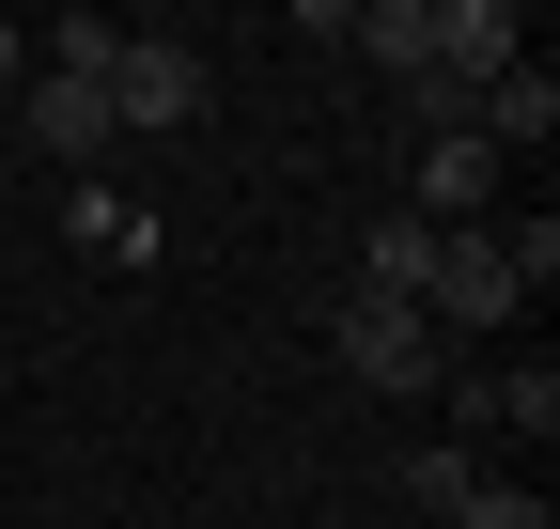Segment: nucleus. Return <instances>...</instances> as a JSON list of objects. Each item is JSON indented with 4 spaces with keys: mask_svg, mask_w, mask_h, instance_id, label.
I'll list each match as a JSON object with an SVG mask.
<instances>
[{
    "mask_svg": "<svg viewBox=\"0 0 560 529\" xmlns=\"http://www.w3.org/2000/svg\"><path fill=\"white\" fill-rule=\"evenodd\" d=\"M327 358L359 374V389H389V405L452 389V343H436V327H420L405 296H342V311H327Z\"/></svg>",
    "mask_w": 560,
    "mask_h": 529,
    "instance_id": "1",
    "label": "nucleus"
},
{
    "mask_svg": "<svg viewBox=\"0 0 560 529\" xmlns=\"http://www.w3.org/2000/svg\"><path fill=\"white\" fill-rule=\"evenodd\" d=\"M202 109H219L202 47H172V32H125V62H109V125H125V141H172V125H202Z\"/></svg>",
    "mask_w": 560,
    "mask_h": 529,
    "instance_id": "2",
    "label": "nucleus"
},
{
    "mask_svg": "<svg viewBox=\"0 0 560 529\" xmlns=\"http://www.w3.org/2000/svg\"><path fill=\"white\" fill-rule=\"evenodd\" d=\"M529 32H514V0H420V79H452L482 109V79H514Z\"/></svg>",
    "mask_w": 560,
    "mask_h": 529,
    "instance_id": "3",
    "label": "nucleus"
},
{
    "mask_svg": "<svg viewBox=\"0 0 560 529\" xmlns=\"http://www.w3.org/2000/svg\"><path fill=\"white\" fill-rule=\"evenodd\" d=\"M499 311H529L514 296V249H499V219H467V234H436V296H420V327H499Z\"/></svg>",
    "mask_w": 560,
    "mask_h": 529,
    "instance_id": "4",
    "label": "nucleus"
},
{
    "mask_svg": "<svg viewBox=\"0 0 560 529\" xmlns=\"http://www.w3.org/2000/svg\"><path fill=\"white\" fill-rule=\"evenodd\" d=\"M482 203H499V156H482V125L420 141V172H405V219H420V234H467Z\"/></svg>",
    "mask_w": 560,
    "mask_h": 529,
    "instance_id": "5",
    "label": "nucleus"
},
{
    "mask_svg": "<svg viewBox=\"0 0 560 529\" xmlns=\"http://www.w3.org/2000/svg\"><path fill=\"white\" fill-rule=\"evenodd\" d=\"M16 125H32V141H47L62 172H94V156L125 141V125H109V79H47V62L16 79Z\"/></svg>",
    "mask_w": 560,
    "mask_h": 529,
    "instance_id": "6",
    "label": "nucleus"
},
{
    "mask_svg": "<svg viewBox=\"0 0 560 529\" xmlns=\"http://www.w3.org/2000/svg\"><path fill=\"white\" fill-rule=\"evenodd\" d=\"M467 125H482V156L514 172V156H545V125H560V79H545V62H514V79H482V109H467Z\"/></svg>",
    "mask_w": 560,
    "mask_h": 529,
    "instance_id": "7",
    "label": "nucleus"
},
{
    "mask_svg": "<svg viewBox=\"0 0 560 529\" xmlns=\"http://www.w3.org/2000/svg\"><path fill=\"white\" fill-rule=\"evenodd\" d=\"M359 296H405V311L436 296V234H420L405 203H389V219H374V249H359Z\"/></svg>",
    "mask_w": 560,
    "mask_h": 529,
    "instance_id": "8",
    "label": "nucleus"
},
{
    "mask_svg": "<svg viewBox=\"0 0 560 529\" xmlns=\"http://www.w3.org/2000/svg\"><path fill=\"white\" fill-rule=\"evenodd\" d=\"M405 498H420V514H467V498H482V451H467V436H420V451H405Z\"/></svg>",
    "mask_w": 560,
    "mask_h": 529,
    "instance_id": "9",
    "label": "nucleus"
},
{
    "mask_svg": "<svg viewBox=\"0 0 560 529\" xmlns=\"http://www.w3.org/2000/svg\"><path fill=\"white\" fill-rule=\"evenodd\" d=\"M359 47L389 62V79H405V62H420V0H359Z\"/></svg>",
    "mask_w": 560,
    "mask_h": 529,
    "instance_id": "10",
    "label": "nucleus"
},
{
    "mask_svg": "<svg viewBox=\"0 0 560 529\" xmlns=\"http://www.w3.org/2000/svg\"><path fill=\"white\" fill-rule=\"evenodd\" d=\"M79 249H109V264H140V249H156V234H140V219L109 203V187H79Z\"/></svg>",
    "mask_w": 560,
    "mask_h": 529,
    "instance_id": "11",
    "label": "nucleus"
},
{
    "mask_svg": "<svg viewBox=\"0 0 560 529\" xmlns=\"http://www.w3.org/2000/svg\"><path fill=\"white\" fill-rule=\"evenodd\" d=\"M499 249H514V296H545V281H560V219H499Z\"/></svg>",
    "mask_w": 560,
    "mask_h": 529,
    "instance_id": "12",
    "label": "nucleus"
},
{
    "mask_svg": "<svg viewBox=\"0 0 560 529\" xmlns=\"http://www.w3.org/2000/svg\"><path fill=\"white\" fill-rule=\"evenodd\" d=\"M452 529H560V514H545V498H529V483H482V498H467V514H452Z\"/></svg>",
    "mask_w": 560,
    "mask_h": 529,
    "instance_id": "13",
    "label": "nucleus"
},
{
    "mask_svg": "<svg viewBox=\"0 0 560 529\" xmlns=\"http://www.w3.org/2000/svg\"><path fill=\"white\" fill-rule=\"evenodd\" d=\"M16 79H32V32H16V16H0V109H16Z\"/></svg>",
    "mask_w": 560,
    "mask_h": 529,
    "instance_id": "14",
    "label": "nucleus"
}]
</instances>
